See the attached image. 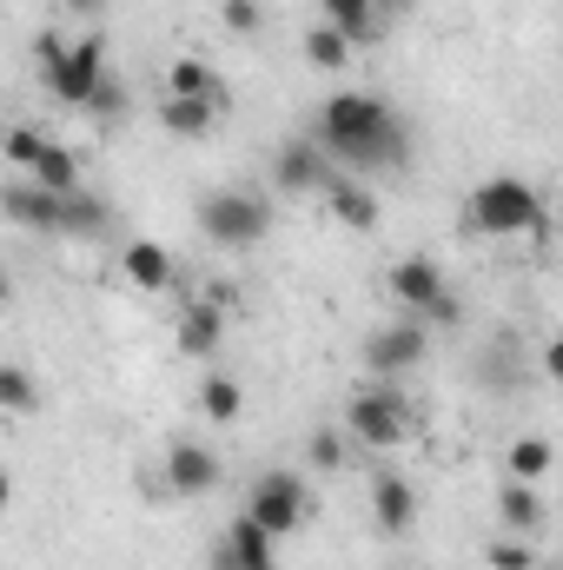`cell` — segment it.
<instances>
[{
	"label": "cell",
	"instance_id": "obj_1",
	"mask_svg": "<svg viewBox=\"0 0 563 570\" xmlns=\"http://www.w3.org/2000/svg\"><path fill=\"white\" fill-rule=\"evenodd\" d=\"M312 140H318V153H325L338 173H352V179L412 159V134H405L398 107L378 100V94H365V87L332 94V100L318 107V120H312Z\"/></svg>",
	"mask_w": 563,
	"mask_h": 570
},
{
	"label": "cell",
	"instance_id": "obj_2",
	"mask_svg": "<svg viewBox=\"0 0 563 570\" xmlns=\"http://www.w3.org/2000/svg\"><path fill=\"white\" fill-rule=\"evenodd\" d=\"M33 67H40V87L60 100V107H87V94L100 87V73H107V40L100 33H60V27H40L33 33Z\"/></svg>",
	"mask_w": 563,
	"mask_h": 570
},
{
	"label": "cell",
	"instance_id": "obj_3",
	"mask_svg": "<svg viewBox=\"0 0 563 570\" xmlns=\"http://www.w3.org/2000/svg\"><path fill=\"white\" fill-rule=\"evenodd\" d=\"M464 226L484 233V239H524V233H544V193L517 173H491L471 186L464 199Z\"/></svg>",
	"mask_w": 563,
	"mask_h": 570
},
{
	"label": "cell",
	"instance_id": "obj_4",
	"mask_svg": "<svg viewBox=\"0 0 563 570\" xmlns=\"http://www.w3.org/2000/svg\"><path fill=\"white\" fill-rule=\"evenodd\" d=\"M345 438L358 451H398L412 438V399H405V379H372L345 399Z\"/></svg>",
	"mask_w": 563,
	"mask_h": 570
},
{
	"label": "cell",
	"instance_id": "obj_5",
	"mask_svg": "<svg viewBox=\"0 0 563 570\" xmlns=\"http://www.w3.org/2000/svg\"><path fill=\"white\" fill-rule=\"evenodd\" d=\"M199 233L219 246V253H253L266 233H273V199L259 186H213L199 199Z\"/></svg>",
	"mask_w": 563,
	"mask_h": 570
},
{
	"label": "cell",
	"instance_id": "obj_6",
	"mask_svg": "<svg viewBox=\"0 0 563 570\" xmlns=\"http://www.w3.org/2000/svg\"><path fill=\"white\" fill-rule=\"evenodd\" d=\"M246 518L259 524V531H273V538H292V531H305V518H312V491H305V478L298 471H259L253 484H246Z\"/></svg>",
	"mask_w": 563,
	"mask_h": 570
},
{
	"label": "cell",
	"instance_id": "obj_7",
	"mask_svg": "<svg viewBox=\"0 0 563 570\" xmlns=\"http://www.w3.org/2000/svg\"><path fill=\"white\" fill-rule=\"evenodd\" d=\"M0 219L20 233H40V239H67V193H47L13 173V179H0Z\"/></svg>",
	"mask_w": 563,
	"mask_h": 570
},
{
	"label": "cell",
	"instance_id": "obj_8",
	"mask_svg": "<svg viewBox=\"0 0 563 570\" xmlns=\"http://www.w3.org/2000/svg\"><path fill=\"white\" fill-rule=\"evenodd\" d=\"M424 358H431V332L418 318H392L365 338V372L372 379H412Z\"/></svg>",
	"mask_w": 563,
	"mask_h": 570
},
{
	"label": "cell",
	"instance_id": "obj_9",
	"mask_svg": "<svg viewBox=\"0 0 563 570\" xmlns=\"http://www.w3.org/2000/svg\"><path fill=\"white\" fill-rule=\"evenodd\" d=\"M159 478H166V491H172V498H213V491H219V478H226V458H219L213 444H199V438H172V444H166Z\"/></svg>",
	"mask_w": 563,
	"mask_h": 570
},
{
	"label": "cell",
	"instance_id": "obj_10",
	"mask_svg": "<svg viewBox=\"0 0 563 570\" xmlns=\"http://www.w3.org/2000/svg\"><path fill=\"white\" fill-rule=\"evenodd\" d=\"M213 570H279V538L273 531H259L246 511L213 538V558H206Z\"/></svg>",
	"mask_w": 563,
	"mask_h": 570
},
{
	"label": "cell",
	"instance_id": "obj_11",
	"mask_svg": "<svg viewBox=\"0 0 563 570\" xmlns=\"http://www.w3.org/2000/svg\"><path fill=\"white\" fill-rule=\"evenodd\" d=\"M332 179H338V166L318 153L312 134H305V140H298V134L279 140V153H273V186H279V193H325Z\"/></svg>",
	"mask_w": 563,
	"mask_h": 570
},
{
	"label": "cell",
	"instance_id": "obj_12",
	"mask_svg": "<svg viewBox=\"0 0 563 570\" xmlns=\"http://www.w3.org/2000/svg\"><path fill=\"white\" fill-rule=\"evenodd\" d=\"M444 285H451V279H444V266H437L431 253H405V259L385 273V292H392V305H398L405 318H418V312L437 298V292H444Z\"/></svg>",
	"mask_w": 563,
	"mask_h": 570
},
{
	"label": "cell",
	"instance_id": "obj_13",
	"mask_svg": "<svg viewBox=\"0 0 563 570\" xmlns=\"http://www.w3.org/2000/svg\"><path fill=\"white\" fill-rule=\"evenodd\" d=\"M372 524H378L385 538H405V531L418 524V491H412V478H398V471H378V478H372Z\"/></svg>",
	"mask_w": 563,
	"mask_h": 570
},
{
	"label": "cell",
	"instance_id": "obj_14",
	"mask_svg": "<svg viewBox=\"0 0 563 570\" xmlns=\"http://www.w3.org/2000/svg\"><path fill=\"white\" fill-rule=\"evenodd\" d=\"M172 345H179L186 358H213V352L226 345V312H213L206 298H186L179 318H172Z\"/></svg>",
	"mask_w": 563,
	"mask_h": 570
},
{
	"label": "cell",
	"instance_id": "obj_15",
	"mask_svg": "<svg viewBox=\"0 0 563 570\" xmlns=\"http://www.w3.org/2000/svg\"><path fill=\"white\" fill-rule=\"evenodd\" d=\"M318 199H325V206H332V219H338V226H352V233H372V226H378V193H372L365 179H352V173H338Z\"/></svg>",
	"mask_w": 563,
	"mask_h": 570
},
{
	"label": "cell",
	"instance_id": "obj_16",
	"mask_svg": "<svg viewBox=\"0 0 563 570\" xmlns=\"http://www.w3.org/2000/svg\"><path fill=\"white\" fill-rule=\"evenodd\" d=\"M120 273H127V285H140V292H172V279H179V266H172V253L159 239H127Z\"/></svg>",
	"mask_w": 563,
	"mask_h": 570
},
{
	"label": "cell",
	"instance_id": "obj_17",
	"mask_svg": "<svg viewBox=\"0 0 563 570\" xmlns=\"http://www.w3.org/2000/svg\"><path fill=\"white\" fill-rule=\"evenodd\" d=\"M219 114H226V100H159V127L172 134V140H206L213 127H219Z\"/></svg>",
	"mask_w": 563,
	"mask_h": 570
},
{
	"label": "cell",
	"instance_id": "obj_18",
	"mask_svg": "<svg viewBox=\"0 0 563 570\" xmlns=\"http://www.w3.org/2000/svg\"><path fill=\"white\" fill-rule=\"evenodd\" d=\"M497 524H504V538H537L544 531V498H537V484H504L497 491Z\"/></svg>",
	"mask_w": 563,
	"mask_h": 570
},
{
	"label": "cell",
	"instance_id": "obj_19",
	"mask_svg": "<svg viewBox=\"0 0 563 570\" xmlns=\"http://www.w3.org/2000/svg\"><path fill=\"white\" fill-rule=\"evenodd\" d=\"M166 94H172V100H226V80L213 73V60L179 53V60L166 67Z\"/></svg>",
	"mask_w": 563,
	"mask_h": 570
},
{
	"label": "cell",
	"instance_id": "obj_20",
	"mask_svg": "<svg viewBox=\"0 0 563 570\" xmlns=\"http://www.w3.org/2000/svg\"><path fill=\"white\" fill-rule=\"evenodd\" d=\"M20 179H33V186H47V193H80V153L60 146V140H47Z\"/></svg>",
	"mask_w": 563,
	"mask_h": 570
},
{
	"label": "cell",
	"instance_id": "obj_21",
	"mask_svg": "<svg viewBox=\"0 0 563 570\" xmlns=\"http://www.w3.org/2000/svg\"><path fill=\"white\" fill-rule=\"evenodd\" d=\"M318 13H325V27H332V33H345L352 47H365V40H378V33H385V20H378V7H372V0H318Z\"/></svg>",
	"mask_w": 563,
	"mask_h": 570
},
{
	"label": "cell",
	"instance_id": "obj_22",
	"mask_svg": "<svg viewBox=\"0 0 563 570\" xmlns=\"http://www.w3.org/2000/svg\"><path fill=\"white\" fill-rule=\"evenodd\" d=\"M40 412V379L13 358H0V419H33Z\"/></svg>",
	"mask_w": 563,
	"mask_h": 570
},
{
	"label": "cell",
	"instance_id": "obj_23",
	"mask_svg": "<svg viewBox=\"0 0 563 570\" xmlns=\"http://www.w3.org/2000/svg\"><path fill=\"white\" fill-rule=\"evenodd\" d=\"M298 53H305V60H312L318 73H345V67H352V40H345V33H332L325 20H312V27H305Z\"/></svg>",
	"mask_w": 563,
	"mask_h": 570
},
{
	"label": "cell",
	"instance_id": "obj_24",
	"mask_svg": "<svg viewBox=\"0 0 563 570\" xmlns=\"http://www.w3.org/2000/svg\"><path fill=\"white\" fill-rule=\"evenodd\" d=\"M199 412H206L213 425H239V419H246V385L226 379V372H213V379L199 385Z\"/></svg>",
	"mask_w": 563,
	"mask_h": 570
},
{
	"label": "cell",
	"instance_id": "obj_25",
	"mask_svg": "<svg viewBox=\"0 0 563 570\" xmlns=\"http://www.w3.org/2000/svg\"><path fill=\"white\" fill-rule=\"evenodd\" d=\"M80 114H87L93 127H120V120H127V80L107 67V73H100V87L87 94V107H80Z\"/></svg>",
	"mask_w": 563,
	"mask_h": 570
},
{
	"label": "cell",
	"instance_id": "obj_26",
	"mask_svg": "<svg viewBox=\"0 0 563 570\" xmlns=\"http://www.w3.org/2000/svg\"><path fill=\"white\" fill-rule=\"evenodd\" d=\"M517 352H524V338H517V332H497L491 352H484V365H477V379L497 385V392H511V379H517Z\"/></svg>",
	"mask_w": 563,
	"mask_h": 570
},
{
	"label": "cell",
	"instance_id": "obj_27",
	"mask_svg": "<svg viewBox=\"0 0 563 570\" xmlns=\"http://www.w3.org/2000/svg\"><path fill=\"white\" fill-rule=\"evenodd\" d=\"M47 140H53L47 127H33V120H13V127L0 134V153H7V166H13V173H27V166H33V153H40Z\"/></svg>",
	"mask_w": 563,
	"mask_h": 570
},
{
	"label": "cell",
	"instance_id": "obj_28",
	"mask_svg": "<svg viewBox=\"0 0 563 570\" xmlns=\"http://www.w3.org/2000/svg\"><path fill=\"white\" fill-rule=\"evenodd\" d=\"M544 471H551V438H537V431L517 438V444H511V478H517V484H537Z\"/></svg>",
	"mask_w": 563,
	"mask_h": 570
},
{
	"label": "cell",
	"instance_id": "obj_29",
	"mask_svg": "<svg viewBox=\"0 0 563 570\" xmlns=\"http://www.w3.org/2000/svg\"><path fill=\"white\" fill-rule=\"evenodd\" d=\"M484 564H491V570H537L544 558H537V544H531V538H504V531H497V538L484 544Z\"/></svg>",
	"mask_w": 563,
	"mask_h": 570
},
{
	"label": "cell",
	"instance_id": "obj_30",
	"mask_svg": "<svg viewBox=\"0 0 563 570\" xmlns=\"http://www.w3.org/2000/svg\"><path fill=\"white\" fill-rule=\"evenodd\" d=\"M345 444H352L345 431H312V438H305V464H312V471H338V464H345Z\"/></svg>",
	"mask_w": 563,
	"mask_h": 570
},
{
	"label": "cell",
	"instance_id": "obj_31",
	"mask_svg": "<svg viewBox=\"0 0 563 570\" xmlns=\"http://www.w3.org/2000/svg\"><path fill=\"white\" fill-rule=\"evenodd\" d=\"M418 325H424V332H451V325H464V298H457V285H444V292L424 305Z\"/></svg>",
	"mask_w": 563,
	"mask_h": 570
},
{
	"label": "cell",
	"instance_id": "obj_32",
	"mask_svg": "<svg viewBox=\"0 0 563 570\" xmlns=\"http://www.w3.org/2000/svg\"><path fill=\"white\" fill-rule=\"evenodd\" d=\"M219 27L246 40V33H259V27H266V7H259V0H219Z\"/></svg>",
	"mask_w": 563,
	"mask_h": 570
},
{
	"label": "cell",
	"instance_id": "obj_33",
	"mask_svg": "<svg viewBox=\"0 0 563 570\" xmlns=\"http://www.w3.org/2000/svg\"><path fill=\"white\" fill-rule=\"evenodd\" d=\"M192 298H206L213 312H239V298H246V292H239L233 279H206V292H192Z\"/></svg>",
	"mask_w": 563,
	"mask_h": 570
},
{
	"label": "cell",
	"instance_id": "obj_34",
	"mask_svg": "<svg viewBox=\"0 0 563 570\" xmlns=\"http://www.w3.org/2000/svg\"><path fill=\"white\" fill-rule=\"evenodd\" d=\"M60 7H67L73 20H100V13H107V0H60Z\"/></svg>",
	"mask_w": 563,
	"mask_h": 570
},
{
	"label": "cell",
	"instance_id": "obj_35",
	"mask_svg": "<svg viewBox=\"0 0 563 570\" xmlns=\"http://www.w3.org/2000/svg\"><path fill=\"white\" fill-rule=\"evenodd\" d=\"M372 7H378V20H385V27H392V20H405V13H412V7H418V0H372Z\"/></svg>",
	"mask_w": 563,
	"mask_h": 570
},
{
	"label": "cell",
	"instance_id": "obj_36",
	"mask_svg": "<svg viewBox=\"0 0 563 570\" xmlns=\"http://www.w3.org/2000/svg\"><path fill=\"white\" fill-rule=\"evenodd\" d=\"M13 298V273H7V259H0V305Z\"/></svg>",
	"mask_w": 563,
	"mask_h": 570
},
{
	"label": "cell",
	"instance_id": "obj_37",
	"mask_svg": "<svg viewBox=\"0 0 563 570\" xmlns=\"http://www.w3.org/2000/svg\"><path fill=\"white\" fill-rule=\"evenodd\" d=\"M7 498H13V478H7V471H0V511H7Z\"/></svg>",
	"mask_w": 563,
	"mask_h": 570
},
{
	"label": "cell",
	"instance_id": "obj_38",
	"mask_svg": "<svg viewBox=\"0 0 563 570\" xmlns=\"http://www.w3.org/2000/svg\"><path fill=\"white\" fill-rule=\"evenodd\" d=\"M537 570H551V564H537Z\"/></svg>",
	"mask_w": 563,
	"mask_h": 570
}]
</instances>
